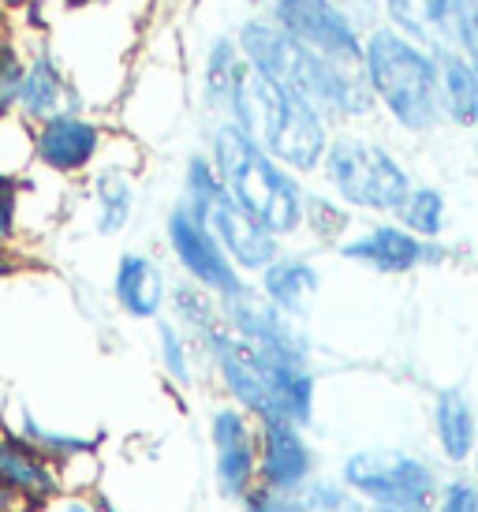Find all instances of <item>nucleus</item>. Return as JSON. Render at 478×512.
Masks as SVG:
<instances>
[{"label":"nucleus","instance_id":"4","mask_svg":"<svg viewBox=\"0 0 478 512\" xmlns=\"http://www.w3.org/2000/svg\"><path fill=\"white\" fill-rule=\"evenodd\" d=\"M363 79L374 105L408 135H434L441 116V68L437 60L389 27L363 38Z\"/></svg>","mask_w":478,"mask_h":512},{"label":"nucleus","instance_id":"24","mask_svg":"<svg viewBox=\"0 0 478 512\" xmlns=\"http://www.w3.org/2000/svg\"><path fill=\"white\" fill-rule=\"evenodd\" d=\"M441 68V116L449 128H478V72L464 57L437 60Z\"/></svg>","mask_w":478,"mask_h":512},{"label":"nucleus","instance_id":"21","mask_svg":"<svg viewBox=\"0 0 478 512\" xmlns=\"http://www.w3.org/2000/svg\"><path fill=\"white\" fill-rule=\"evenodd\" d=\"M318 288H322V270L307 255L281 251L266 270L258 273V288L254 292L266 299V303H273L281 314L299 322V318H307Z\"/></svg>","mask_w":478,"mask_h":512},{"label":"nucleus","instance_id":"9","mask_svg":"<svg viewBox=\"0 0 478 512\" xmlns=\"http://www.w3.org/2000/svg\"><path fill=\"white\" fill-rule=\"evenodd\" d=\"M273 27L329 60L363 68V30L337 8V0H273Z\"/></svg>","mask_w":478,"mask_h":512},{"label":"nucleus","instance_id":"45","mask_svg":"<svg viewBox=\"0 0 478 512\" xmlns=\"http://www.w3.org/2000/svg\"><path fill=\"white\" fill-rule=\"evenodd\" d=\"M475 157H478V139H475Z\"/></svg>","mask_w":478,"mask_h":512},{"label":"nucleus","instance_id":"5","mask_svg":"<svg viewBox=\"0 0 478 512\" xmlns=\"http://www.w3.org/2000/svg\"><path fill=\"white\" fill-rule=\"evenodd\" d=\"M318 172L329 187V199H337L348 214L355 210V214L393 217L415 187L408 165L385 143L359 131H337L325 146Z\"/></svg>","mask_w":478,"mask_h":512},{"label":"nucleus","instance_id":"12","mask_svg":"<svg viewBox=\"0 0 478 512\" xmlns=\"http://www.w3.org/2000/svg\"><path fill=\"white\" fill-rule=\"evenodd\" d=\"M258 423V486L269 494L296 498L299 490L322 475V456L307 427L288 419H254Z\"/></svg>","mask_w":478,"mask_h":512},{"label":"nucleus","instance_id":"34","mask_svg":"<svg viewBox=\"0 0 478 512\" xmlns=\"http://www.w3.org/2000/svg\"><path fill=\"white\" fill-rule=\"evenodd\" d=\"M460 57L478 72V0H460Z\"/></svg>","mask_w":478,"mask_h":512},{"label":"nucleus","instance_id":"39","mask_svg":"<svg viewBox=\"0 0 478 512\" xmlns=\"http://www.w3.org/2000/svg\"><path fill=\"white\" fill-rule=\"evenodd\" d=\"M19 270H23L19 255H15L12 247H0V281H4V277H15Z\"/></svg>","mask_w":478,"mask_h":512},{"label":"nucleus","instance_id":"7","mask_svg":"<svg viewBox=\"0 0 478 512\" xmlns=\"http://www.w3.org/2000/svg\"><path fill=\"white\" fill-rule=\"evenodd\" d=\"M165 243H169L172 262L180 266L183 281H191L202 292H210L213 299H232L251 285L228 262V255L221 251V243L213 240L206 221L198 214H191L180 199L172 202V210L165 214Z\"/></svg>","mask_w":478,"mask_h":512},{"label":"nucleus","instance_id":"32","mask_svg":"<svg viewBox=\"0 0 478 512\" xmlns=\"http://www.w3.org/2000/svg\"><path fill=\"white\" fill-rule=\"evenodd\" d=\"M23 176L12 169H0V247H12L23 232Z\"/></svg>","mask_w":478,"mask_h":512},{"label":"nucleus","instance_id":"3","mask_svg":"<svg viewBox=\"0 0 478 512\" xmlns=\"http://www.w3.org/2000/svg\"><path fill=\"white\" fill-rule=\"evenodd\" d=\"M206 157L217 169V180L239 210L273 232L277 240H292L303 232V202L307 191L296 172L277 165L273 157L254 146L232 120H213L206 135Z\"/></svg>","mask_w":478,"mask_h":512},{"label":"nucleus","instance_id":"30","mask_svg":"<svg viewBox=\"0 0 478 512\" xmlns=\"http://www.w3.org/2000/svg\"><path fill=\"white\" fill-rule=\"evenodd\" d=\"M352 228V214L329 195H310L303 202V232H310L318 243H340Z\"/></svg>","mask_w":478,"mask_h":512},{"label":"nucleus","instance_id":"10","mask_svg":"<svg viewBox=\"0 0 478 512\" xmlns=\"http://www.w3.org/2000/svg\"><path fill=\"white\" fill-rule=\"evenodd\" d=\"M195 344L198 356H202V370H210V378L225 393L228 404L243 408L251 419H277L269 389L262 382V370H258V359H254V352L239 341L232 329H225V322L213 326Z\"/></svg>","mask_w":478,"mask_h":512},{"label":"nucleus","instance_id":"36","mask_svg":"<svg viewBox=\"0 0 478 512\" xmlns=\"http://www.w3.org/2000/svg\"><path fill=\"white\" fill-rule=\"evenodd\" d=\"M42 512H101L94 490H60Z\"/></svg>","mask_w":478,"mask_h":512},{"label":"nucleus","instance_id":"8","mask_svg":"<svg viewBox=\"0 0 478 512\" xmlns=\"http://www.w3.org/2000/svg\"><path fill=\"white\" fill-rule=\"evenodd\" d=\"M206 445L217 494L239 505L258 486V423L236 404L217 400L206 415Z\"/></svg>","mask_w":478,"mask_h":512},{"label":"nucleus","instance_id":"17","mask_svg":"<svg viewBox=\"0 0 478 512\" xmlns=\"http://www.w3.org/2000/svg\"><path fill=\"white\" fill-rule=\"evenodd\" d=\"M68 113H83V98L79 86L64 72L49 49H34L27 57V72H23V90H19V120L27 128H38L45 120H57Z\"/></svg>","mask_w":478,"mask_h":512},{"label":"nucleus","instance_id":"14","mask_svg":"<svg viewBox=\"0 0 478 512\" xmlns=\"http://www.w3.org/2000/svg\"><path fill=\"white\" fill-rule=\"evenodd\" d=\"M221 322L254 352L314 359V344H310L307 329L299 326L296 318L277 311L273 303H266L254 292V285H247L232 299H221Z\"/></svg>","mask_w":478,"mask_h":512},{"label":"nucleus","instance_id":"38","mask_svg":"<svg viewBox=\"0 0 478 512\" xmlns=\"http://www.w3.org/2000/svg\"><path fill=\"white\" fill-rule=\"evenodd\" d=\"M370 512H434L430 501H385V505H370Z\"/></svg>","mask_w":478,"mask_h":512},{"label":"nucleus","instance_id":"15","mask_svg":"<svg viewBox=\"0 0 478 512\" xmlns=\"http://www.w3.org/2000/svg\"><path fill=\"white\" fill-rule=\"evenodd\" d=\"M191 214H195V210H191ZM198 217L206 221V228L213 232V240L221 243V251L228 255V262H232L247 281L258 277V273L266 270L269 262L284 251V243L277 240L273 232H266L247 210H239L236 202L228 199L225 187H221V195H213V199L198 210Z\"/></svg>","mask_w":478,"mask_h":512},{"label":"nucleus","instance_id":"33","mask_svg":"<svg viewBox=\"0 0 478 512\" xmlns=\"http://www.w3.org/2000/svg\"><path fill=\"white\" fill-rule=\"evenodd\" d=\"M434 512H478V479L471 471H452L441 479L434 501Z\"/></svg>","mask_w":478,"mask_h":512},{"label":"nucleus","instance_id":"29","mask_svg":"<svg viewBox=\"0 0 478 512\" xmlns=\"http://www.w3.org/2000/svg\"><path fill=\"white\" fill-rule=\"evenodd\" d=\"M299 512H370L363 498H355L337 475H314L296 494Z\"/></svg>","mask_w":478,"mask_h":512},{"label":"nucleus","instance_id":"35","mask_svg":"<svg viewBox=\"0 0 478 512\" xmlns=\"http://www.w3.org/2000/svg\"><path fill=\"white\" fill-rule=\"evenodd\" d=\"M239 512H299L296 498H284V494H269L262 486H254L247 498L239 501Z\"/></svg>","mask_w":478,"mask_h":512},{"label":"nucleus","instance_id":"1","mask_svg":"<svg viewBox=\"0 0 478 512\" xmlns=\"http://www.w3.org/2000/svg\"><path fill=\"white\" fill-rule=\"evenodd\" d=\"M236 45L239 57L247 60L254 72H262L266 79L281 83L284 90H292L296 98L314 105L329 124H363L378 109L363 79V68L314 53L266 19L243 23Z\"/></svg>","mask_w":478,"mask_h":512},{"label":"nucleus","instance_id":"31","mask_svg":"<svg viewBox=\"0 0 478 512\" xmlns=\"http://www.w3.org/2000/svg\"><path fill=\"white\" fill-rule=\"evenodd\" d=\"M27 57L12 38H0V128H8L19 113V90H23Z\"/></svg>","mask_w":478,"mask_h":512},{"label":"nucleus","instance_id":"37","mask_svg":"<svg viewBox=\"0 0 478 512\" xmlns=\"http://www.w3.org/2000/svg\"><path fill=\"white\" fill-rule=\"evenodd\" d=\"M337 8L359 27V19H370V15L378 12V0H337Z\"/></svg>","mask_w":478,"mask_h":512},{"label":"nucleus","instance_id":"41","mask_svg":"<svg viewBox=\"0 0 478 512\" xmlns=\"http://www.w3.org/2000/svg\"><path fill=\"white\" fill-rule=\"evenodd\" d=\"M0 512H23L19 509V501H15V494L4 483H0Z\"/></svg>","mask_w":478,"mask_h":512},{"label":"nucleus","instance_id":"42","mask_svg":"<svg viewBox=\"0 0 478 512\" xmlns=\"http://www.w3.org/2000/svg\"><path fill=\"white\" fill-rule=\"evenodd\" d=\"M23 4H30V0H0V8H23Z\"/></svg>","mask_w":478,"mask_h":512},{"label":"nucleus","instance_id":"22","mask_svg":"<svg viewBox=\"0 0 478 512\" xmlns=\"http://www.w3.org/2000/svg\"><path fill=\"white\" fill-rule=\"evenodd\" d=\"M86 199H90V225L98 236H120L139 206V187L127 165H101L90 176L86 187Z\"/></svg>","mask_w":478,"mask_h":512},{"label":"nucleus","instance_id":"19","mask_svg":"<svg viewBox=\"0 0 478 512\" xmlns=\"http://www.w3.org/2000/svg\"><path fill=\"white\" fill-rule=\"evenodd\" d=\"M169 277L150 251H124L113 266V303L124 318L157 322L169 307Z\"/></svg>","mask_w":478,"mask_h":512},{"label":"nucleus","instance_id":"23","mask_svg":"<svg viewBox=\"0 0 478 512\" xmlns=\"http://www.w3.org/2000/svg\"><path fill=\"white\" fill-rule=\"evenodd\" d=\"M4 423L19 430L34 449H42L57 468L79 460V456H101V449H105V434L101 430L53 427V423H45L42 415H34L30 408H15L12 419H4Z\"/></svg>","mask_w":478,"mask_h":512},{"label":"nucleus","instance_id":"27","mask_svg":"<svg viewBox=\"0 0 478 512\" xmlns=\"http://www.w3.org/2000/svg\"><path fill=\"white\" fill-rule=\"evenodd\" d=\"M393 217L396 225L408 228L411 236H419V240H441V232L449 225V199H445L441 187L415 184Z\"/></svg>","mask_w":478,"mask_h":512},{"label":"nucleus","instance_id":"40","mask_svg":"<svg viewBox=\"0 0 478 512\" xmlns=\"http://www.w3.org/2000/svg\"><path fill=\"white\" fill-rule=\"evenodd\" d=\"M94 498H98V509L101 512H142V509H131V505H120V501L113 498V494H105V490H94Z\"/></svg>","mask_w":478,"mask_h":512},{"label":"nucleus","instance_id":"25","mask_svg":"<svg viewBox=\"0 0 478 512\" xmlns=\"http://www.w3.org/2000/svg\"><path fill=\"white\" fill-rule=\"evenodd\" d=\"M154 337H157V363H161V374L172 389L180 393H191L202 378V356H198V344L183 333L176 322L169 318H157L154 322Z\"/></svg>","mask_w":478,"mask_h":512},{"label":"nucleus","instance_id":"16","mask_svg":"<svg viewBox=\"0 0 478 512\" xmlns=\"http://www.w3.org/2000/svg\"><path fill=\"white\" fill-rule=\"evenodd\" d=\"M0 483L12 490L23 512H42L64 490L57 464L8 423H0Z\"/></svg>","mask_w":478,"mask_h":512},{"label":"nucleus","instance_id":"11","mask_svg":"<svg viewBox=\"0 0 478 512\" xmlns=\"http://www.w3.org/2000/svg\"><path fill=\"white\" fill-rule=\"evenodd\" d=\"M337 251L340 258H348L370 273H381V277H404V273H415L422 266H441L449 258V247L441 240H419L396 221L359 228L337 243Z\"/></svg>","mask_w":478,"mask_h":512},{"label":"nucleus","instance_id":"20","mask_svg":"<svg viewBox=\"0 0 478 512\" xmlns=\"http://www.w3.org/2000/svg\"><path fill=\"white\" fill-rule=\"evenodd\" d=\"M430 438L437 449V464L464 471L478 449V412L464 389H437L430 400Z\"/></svg>","mask_w":478,"mask_h":512},{"label":"nucleus","instance_id":"2","mask_svg":"<svg viewBox=\"0 0 478 512\" xmlns=\"http://www.w3.org/2000/svg\"><path fill=\"white\" fill-rule=\"evenodd\" d=\"M225 120H232L254 146H262L277 165L296 176L318 172L325 146L333 139V124L314 105L254 72L247 60L236 75Z\"/></svg>","mask_w":478,"mask_h":512},{"label":"nucleus","instance_id":"26","mask_svg":"<svg viewBox=\"0 0 478 512\" xmlns=\"http://www.w3.org/2000/svg\"><path fill=\"white\" fill-rule=\"evenodd\" d=\"M239 68H243L239 45L232 38H217L206 53V68H202V105L213 113V120L228 116V101H232Z\"/></svg>","mask_w":478,"mask_h":512},{"label":"nucleus","instance_id":"28","mask_svg":"<svg viewBox=\"0 0 478 512\" xmlns=\"http://www.w3.org/2000/svg\"><path fill=\"white\" fill-rule=\"evenodd\" d=\"M165 311H169V322H176L191 341L206 337L213 326H221V299H213L210 292H202V288L191 285V281L172 285L169 307H165Z\"/></svg>","mask_w":478,"mask_h":512},{"label":"nucleus","instance_id":"6","mask_svg":"<svg viewBox=\"0 0 478 512\" xmlns=\"http://www.w3.org/2000/svg\"><path fill=\"white\" fill-rule=\"evenodd\" d=\"M337 479L366 505L385 501H434L445 471L434 456L404 445H363L340 456Z\"/></svg>","mask_w":478,"mask_h":512},{"label":"nucleus","instance_id":"43","mask_svg":"<svg viewBox=\"0 0 478 512\" xmlns=\"http://www.w3.org/2000/svg\"><path fill=\"white\" fill-rule=\"evenodd\" d=\"M467 468H471V475L478 479V449H475V456H471V464H467Z\"/></svg>","mask_w":478,"mask_h":512},{"label":"nucleus","instance_id":"13","mask_svg":"<svg viewBox=\"0 0 478 512\" xmlns=\"http://www.w3.org/2000/svg\"><path fill=\"white\" fill-rule=\"evenodd\" d=\"M109 146V131L86 113H68L30 128V157L53 176L75 180L98 165Z\"/></svg>","mask_w":478,"mask_h":512},{"label":"nucleus","instance_id":"18","mask_svg":"<svg viewBox=\"0 0 478 512\" xmlns=\"http://www.w3.org/2000/svg\"><path fill=\"white\" fill-rule=\"evenodd\" d=\"M385 15L434 60L460 57V0H385Z\"/></svg>","mask_w":478,"mask_h":512},{"label":"nucleus","instance_id":"44","mask_svg":"<svg viewBox=\"0 0 478 512\" xmlns=\"http://www.w3.org/2000/svg\"><path fill=\"white\" fill-rule=\"evenodd\" d=\"M68 4H98V0H68Z\"/></svg>","mask_w":478,"mask_h":512}]
</instances>
